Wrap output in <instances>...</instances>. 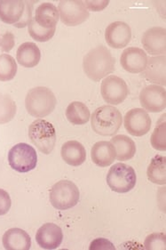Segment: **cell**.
<instances>
[{"label":"cell","mask_w":166,"mask_h":250,"mask_svg":"<svg viewBox=\"0 0 166 250\" xmlns=\"http://www.w3.org/2000/svg\"><path fill=\"white\" fill-rule=\"evenodd\" d=\"M116 60L111 51L99 45L89 51L84 57L83 68L86 75L95 82L106 78L115 70Z\"/></svg>","instance_id":"obj_1"},{"label":"cell","mask_w":166,"mask_h":250,"mask_svg":"<svg viewBox=\"0 0 166 250\" xmlns=\"http://www.w3.org/2000/svg\"><path fill=\"white\" fill-rule=\"evenodd\" d=\"M56 104L55 95L45 86L34 87L26 95V110L30 115L37 119L50 115L55 109Z\"/></svg>","instance_id":"obj_2"},{"label":"cell","mask_w":166,"mask_h":250,"mask_svg":"<svg viewBox=\"0 0 166 250\" xmlns=\"http://www.w3.org/2000/svg\"><path fill=\"white\" fill-rule=\"evenodd\" d=\"M123 117L120 111L112 105L101 106L96 109L91 118L92 130L98 135L112 136L120 129Z\"/></svg>","instance_id":"obj_3"},{"label":"cell","mask_w":166,"mask_h":250,"mask_svg":"<svg viewBox=\"0 0 166 250\" xmlns=\"http://www.w3.org/2000/svg\"><path fill=\"white\" fill-rule=\"evenodd\" d=\"M29 137L38 150L46 155L55 147V128L47 120L38 119L33 121L29 127Z\"/></svg>","instance_id":"obj_4"},{"label":"cell","mask_w":166,"mask_h":250,"mask_svg":"<svg viewBox=\"0 0 166 250\" xmlns=\"http://www.w3.org/2000/svg\"><path fill=\"white\" fill-rule=\"evenodd\" d=\"M80 200L77 186L71 181L61 180L52 187L50 202L58 210H67L74 208Z\"/></svg>","instance_id":"obj_5"},{"label":"cell","mask_w":166,"mask_h":250,"mask_svg":"<svg viewBox=\"0 0 166 250\" xmlns=\"http://www.w3.org/2000/svg\"><path fill=\"white\" fill-rule=\"evenodd\" d=\"M106 180L113 191L126 193L135 187L137 176L134 168L131 166L125 163H116L111 167Z\"/></svg>","instance_id":"obj_6"},{"label":"cell","mask_w":166,"mask_h":250,"mask_svg":"<svg viewBox=\"0 0 166 250\" xmlns=\"http://www.w3.org/2000/svg\"><path fill=\"white\" fill-rule=\"evenodd\" d=\"M8 163L14 170L19 173H28L35 169L37 164V154L32 146L20 143L9 150Z\"/></svg>","instance_id":"obj_7"},{"label":"cell","mask_w":166,"mask_h":250,"mask_svg":"<svg viewBox=\"0 0 166 250\" xmlns=\"http://www.w3.org/2000/svg\"><path fill=\"white\" fill-rule=\"evenodd\" d=\"M60 19L65 25L77 26L89 18V11L80 0H62L59 3Z\"/></svg>","instance_id":"obj_8"},{"label":"cell","mask_w":166,"mask_h":250,"mask_svg":"<svg viewBox=\"0 0 166 250\" xmlns=\"http://www.w3.org/2000/svg\"><path fill=\"white\" fill-rule=\"evenodd\" d=\"M101 93L108 104L118 105L127 98L129 90L123 79L117 76H108L101 83Z\"/></svg>","instance_id":"obj_9"},{"label":"cell","mask_w":166,"mask_h":250,"mask_svg":"<svg viewBox=\"0 0 166 250\" xmlns=\"http://www.w3.org/2000/svg\"><path fill=\"white\" fill-rule=\"evenodd\" d=\"M124 123L126 131L130 135L140 137L149 132L152 120L148 111L141 108H135L126 113Z\"/></svg>","instance_id":"obj_10"},{"label":"cell","mask_w":166,"mask_h":250,"mask_svg":"<svg viewBox=\"0 0 166 250\" xmlns=\"http://www.w3.org/2000/svg\"><path fill=\"white\" fill-rule=\"evenodd\" d=\"M140 102L147 111L161 112L166 108V89L161 85H147L141 91Z\"/></svg>","instance_id":"obj_11"},{"label":"cell","mask_w":166,"mask_h":250,"mask_svg":"<svg viewBox=\"0 0 166 250\" xmlns=\"http://www.w3.org/2000/svg\"><path fill=\"white\" fill-rule=\"evenodd\" d=\"M105 40L107 44L112 48H124L131 41V27L124 21L112 22L106 29Z\"/></svg>","instance_id":"obj_12"},{"label":"cell","mask_w":166,"mask_h":250,"mask_svg":"<svg viewBox=\"0 0 166 250\" xmlns=\"http://www.w3.org/2000/svg\"><path fill=\"white\" fill-rule=\"evenodd\" d=\"M141 43L149 55H166V30L162 27H153L144 32Z\"/></svg>","instance_id":"obj_13"},{"label":"cell","mask_w":166,"mask_h":250,"mask_svg":"<svg viewBox=\"0 0 166 250\" xmlns=\"http://www.w3.org/2000/svg\"><path fill=\"white\" fill-rule=\"evenodd\" d=\"M62 230L53 223L42 225L36 233V241L43 250H56L62 243Z\"/></svg>","instance_id":"obj_14"},{"label":"cell","mask_w":166,"mask_h":250,"mask_svg":"<svg viewBox=\"0 0 166 250\" xmlns=\"http://www.w3.org/2000/svg\"><path fill=\"white\" fill-rule=\"evenodd\" d=\"M147 62L146 52L139 47H128L121 55V65L130 73H141L146 67Z\"/></svg>","instance_id":"obj_15"},{"label":"cell","mask_w":166,"mask_h":250,"mask_svg":"<svg viewBox=\"0 0 166 250\" xmlns=\"http://www.w3.org/2000/svg\"><path fill=\"white\" fill-rule=\"evenodd\" d=\"M166 56L159 55L148 58L147 65L141 72V77L154 83L153 85H166Z\"/></svg>","instance_id":"obj_16"},{"label":"cell","mask_w":166,"mask_h":250,"mask_svg":"<svg viewBox=\"0 0 166 250\" xmlns=\"http://www.w3.org/2000/svg\"><path fill=\"white\" fill-rule=\"evenodd\" d=\"M25 9V1L2 0L0 1V20L6 24L15 25L22 19Z\"/></svg>","instance_id":"obj_17"},{"label":"cell","mask_w":166,"mask_h":250,"mask_svg":"<svg viewBox=\"0 0 166 250\" xmlns=\"http://www.w3.org/2000/svg\"><path fill=\"white\" fill-rule=\"evenodd\" d=\"M2 243L6 250H29L31 247V239L25 230L11 228L3 235Z\"/></svg>","instance_id":"obj_18"},{"label":"cell","mask_w":166,"mask_h":250,"mask_svg":"<svg viewBox=\"0 0 166 250\" xmlns=\"http://www.w3.org/2000/svg\"><path fill=\"white\" fill-rule=\"evenodd\" d=\"M116 150L111 142L101 141L96 143L91 150L92 162L101 167H109L116 160Z\"/></svg>","instance_id":"obj_19"},{"label":"cell","mask_w":166,"mask_h":250,"mask_svg":"<svg viewBox=\"0 0 166 250\" xmlns=\"http://www.w3.org/2000/svg\"><path fill=\"white\" fill-rule=\"evenodd\" d=\"M62 160L72 167L81 166L86 160V150L84 145L77 141L66 142L61 147Z\"/></svg>","instance_id":"obj_20"},{"label":"cell","mask_w":166,"mask_h":250,"mask_svg":"<svg viewBox=\"0 0 166 250\" xmlns=\"http://www.w3.org/2000/svg\"><path fill=\"white\" fill-rule=\"evenodd\" d=\"M60 19V14L55 5L52 3H43L37 7L34 20L36 22L45 29L56 28Z\"/></svg>","instance_id":"obj_21"},{"label":"cell","mask_w":166,"mask_h":250,"mask_svg":"<svg viewBox=\"0 0 166 250\" xmlns=\"http://www.w3.org/2000/svg\"><path fill=\"white\" fill-rule=\"evenodd\" d=\"M16 59L24 68H34L40 62L41 52L35 43L25 42L18 47Z\"/></svg>","instance_id":"obj_22"},{"label":"cell","mask_w":166,"mask_h":250,"mask_svg":"<svg viewBox=\"0 0 166 250\" xmlns=\"http://www.w3.org/2000/svg\"><path fill=\"white\" fill-rule=\"evenodd\" d=\"M111 144L116 150V159L118 161H126L132 159L136 153V145L127 135H115L111 139Z\"/></svg>","instance_id":"obj_23"},{"label":"cell","mask_w":166,"mask_h":250,"mask_svg":"<svg viewBox=\"0 0 166 250\" xmlns=\"http://www.w3.org/2000/svg\"><path fill=\"white\" fill-rule=\"evenodd\" d=\"M147 175L151 183L166 185V158L165 156L156 155L151 160L150 164L147 170Z\"/></svg>","instance_id":"obj_24"},{"label":"cell","mask_w":166,"mask_h":250,"mask_svg":"<svg viewBox=\"0 0 166 250\" xmlns=\"http://www.w3.org/2000/svg\"><path fill=\"white\" fill-rule=\"evenodd\" d=\"M66 118L73 125L86 124L90 120L91 113L88 107L81 102H72L66 109Z\"/></svg>","instance_id":"obj_25"},{"label":"cell","mask_w":166,"mask_h":250,"mask_svg":"<svg viewBox=\"0 0 166 250\" xmlns=\"http://www.w3.org/2000/svg\"><path fill=\"white\" fill-rule=\"evenodd\" d=\"M17 106L9 95L0 93V125L6 124L15 119Z\"/></svg>","instance_id":"obj_26"},{"label":"cell","mask_w":166,"mask_h":250,"mask_svg":"<svg viewBox=\"0 0 166 250\" xmlns=\"http://www.w3.org/2000/svg\"><path fill=\"white\" fill-rule=\"evenodd\" d=\"M17 63L15 58L7 54L0 55V81L14 80L17 73Z\"/></svg>","instance_id":"obj_27"},{"label":"cell","mask_w":166,"mask_h":250,"mask_svg":"<svg viewBox=\"0 0 166 250\" xmlns=\"http://www.w3.org/2000/svg\"><path fill=\"white\" fill-rule=\"evenodd\" d=\"M150 143L154 149L160 151L166 150V114L158 120L157 125L151 135Z\"/></svg>","instance_id":"obj_28"},{"label":"cell","mask_w":166,"mask_h":250,"mask_svg":"<svg viewBox=\"0 0 166 250\" xmlns=\"http://www.w3.org/2000/svg\"><path fill=\"white\" fill-rule=\"evenodd\" d=\"M29 33L30 37L38 42H47L55 36L56 28L54 29H45L38 25L34 18H32L29 23Z\"/></svg>","instance_id":"obj_29"},{"label":"cell","mask_w":166,"mask_h":250,"mask_svg":"<svg viewBox=\"0 0 166 250\" xmlns=\"http://www.w3.org/2000/svg\"><path fill=\"white\" fill-rule=\"evenodd\" d=\"M144 248L147 250H166V234L158 232L149 234L144 241Z\"/></svg>","instance_id":"obj_30"},{"label":"cell","mask_w":166,"mask_h":250,"mask_svg":"<svg viewBox=\"0 0 166 250\" xmlns=\"http://www.w3.org/2000/svg\"><path fill=\"white\" fill-rule=\"evenodd\" d=\"M15 45V35L10 31L5 32L0 38V49L1 51L8 53L13 49Z\"/></svg>","instance_id":"obj_31"},{"label":"cell","mask_w":166,"mask_h":250,"mask_svg":"<svg viewBox=\"0 0 166 250\" xmlns=\"http://www.w3.org/2000/svg\"><path fill=\"white\" fill-rule=\"evenodd\" d=\"M12 206L10 195L7 191L0 189V215H5L9 212Z\"/></svg>","instance_id":"obj_32"},{"label":"cell","mask_w":166,"mask_h":250,"mask_svg":"<svg viewBox=\"0 0 166 250\" xmlns=\"http://www.w3.org/2000/svg\"><path fill=\"white\" fill-rule=\"evenodd\" d=\"M90 250H115V246L110 240L104 238H99L92 241L89 247Z\"/></svg>","instance_id":"obj_33"},{"label":"cell","mask_w":166,"mask_h":250,"mask_svg":"<svg viewBox=\"0 0 166 250\" xmlns=\"http://www.w3.org/2000/svg\"><path fill=\"white\" fill-rule=\"evenodd\" d=\"M26 9L24 15L22 17V19L20 20V22H18L17 24H15V27L16 28H24L26 26L29 25L30 21L32 19V12H33V5L32 3L25 1Z\"/></svg>","instance_id":"obj_34"},{"label":"cell","mask_w":166,"mask_h":250,"mask_svg":"<svg viewBox=\"0 0 166 250\" xmlns=\"http://www.w3.org/2000/svg\"><path fill=\"white\" fill-rule=\"evenodd\" d=\"M84 4L86 8L92 12H99V11L105 9L110 4V1H85Z\"/></svg>","instance_id":"obj_35"}]
</instances>
